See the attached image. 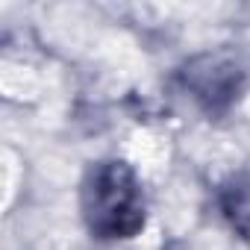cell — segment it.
<instances>
[{"label":"cell","mask_w":250,"mask_h":250,"mask_svg":"<svg viewBox=\"0 0 250 250\" xmlns=\"http://www.w3.org/2000/svg\"><path fill=\"white\" fill-rule=\"evenodd\" d=\"M80 212L91 238H136L147 224L145 188L136 168L124 159H103L91 165L80 186Z\"/></svg>","instance_id":"1"},{"label":"cell","mask_w":250,"mask_h":250,"mask_svg":"<svg viewBox=\"0 0 250 250\" xmlns=\"http://www.w3.org/2000/svg\"><path fill=\"white\" fill-rule=\"evenodd\" d=\"M218 203L229 227L238 235L250 238V171H238L227 177L218 188Z\"/></svg>","instance_id":"3"},{"label":"cell","mask_w":250,"mask_h":250,"mask_svg":"<svg viewBox=\"0 0 250 250\" xmlns=\"http://www.w3.org/2000/svg\"><path fill=\"white\" fill-rule=\"evenodd\" d=\"M180 80L183 85L188 88V94L209 112V115H218V112H227L238 94H241V85H244V74L241 68L235 65V59L229 56H221V53H206V56H197L191 59L183 71H180Z\"/></svg>","instance_id":"2"}]
</instances>
